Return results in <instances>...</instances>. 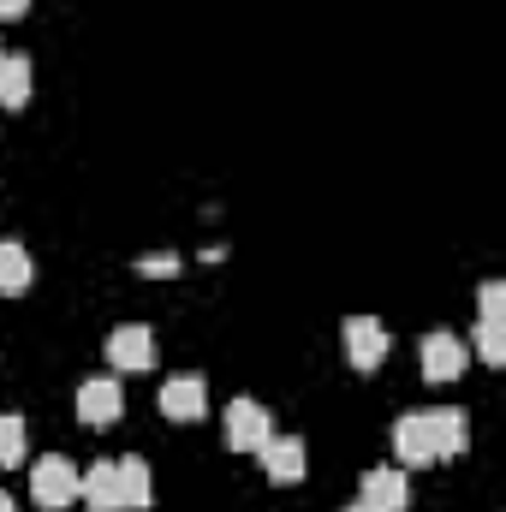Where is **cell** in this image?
<instances>
[{
    "label": "cell",
    "instance_id": "15",
    "mask_svg": "<svg viewBox=\"0 0 506 512\" xmlns=\"http://www.w3.org/2000/svg\"><path fill=\"white\" fill-rule=\"evenodd\" d=\"M30 84H36L30 54H0V108H24L30 102Z\"/></svg>",
    "mask_w": 506,
    "mask_h": 512
},
{
    "label": "cell",
    "instance_id": "20",
    "mask_svg": "<svg viewBox=\"0 0 506 512\" xmlns=\"http://www.w3.org/2000/svg\"><path fill=\"white\" fill-rule=\"evenodd\" d=\"M30 12V0H0V18H24Z\"/></svg>",
    "mask_w": 506,
    "mask_h": 512
},
{
    "label": "cell",
    "instance_id": "6",
    "mask_svg": "<svg viewBox=\"0 0 506 512\" xmlns=\"http://www.w3.org/2000/svg\"><path fill=\"white\" fill-rule=\"evenodd\" d=\"M358 501H364L370 512H405V507H411V483H405V471H399V465H376V471H364Z\"/></svg>",
    "mask_w": 506,
    "mask_h": 512
},
{
    "label": "cell",
    "instance_id": "18",
    "mask_svg": "<svg viewBox=\"0 0 506 512\" xmlns=\"http://www.w3.org/2000/svg\"><path fill=\"white\" fill-rule=\"evenodd\" d=\"M477 322H506V280H483V292H477Z\"/></svg>",
    "mask_w": 506,
    "mask_h": 512
},
{
    "label": "cell",
    "instance_id": "12",
    "mask_svg": "<svg viewBox=\"0 0 506 512\" xmlns=\"http://www.w3.org/2000/svg\"><path fill=\"white\" fill-rule=\"evenodd\" d=\"M393 459L399 465H435V447H429V429H423V411H411V417H399L393 423Z\"/></svg>",
    "mask_w": 506,
    "mask_h": 512
},
{
    "label": "cell",
    "instance_id": "9",
    "mask_svg": "<svg viewBox=\"0 0 506 512\" xmlns=\"http://www.w3.org/2000/svg\"><path fill=\"white\" fill-rule=\"evenodd\" d=\"M108 364H114V370H149V364H155V334H149L143 322H120V328L108 334Z\"/></svg>",
    "mask_w": 506,
    "mask_h": 512
},
{
    "label": "cell",
    "instance_id": "21",
    "mask_svg": "<svg viewBox=\"0 0 506 512\" xmlns=\"http://www.w3.org/2000/svg\"><path fill=\"white\" fill-rule=\"evenodd\" d=\"M0 512H18V507H12V495H6V489H0Z\"/></svg>",
    "mask_w": 506,
    "mask_h": 512
},
{
    "label": "cell",
    "instance_id": "11",
    "mask_svg": "<svg viewBox=\"0 0 506 512\" xmlns=\"http://www.w3.org/2000/svg\"><path fill=\"white\" fill-rule=\"evenodd\" d=\"M78 501L90 512H126L120 501V477H114V459H96L84 477H78Z\"/></svg>",
    "mask_w": 506,
    "mask_h": 512
},
{
    "label": "cell",
    "instance_id": "19",
    "mask_svg": "<svg viewBox=\"0 0 506 512\" xmlns=\"http://www.w3.org/2000/svg\"><path fill=\"white\" fill-rule=\"evenodd\" d=\"M131 268H137V274H149V280H161V274H179V256H137Z\"/></svg>",
    "mask_w": 506,
    "mask_h": 512
},
{
    "label": "cell",
    "instance_id": "17",
    "mask_svg": "<svg viewBox=\"0 0 506 512\" xmlns=\"http://www.w3.org/2000/svg\"><path fill=\"white\" fill-rule=\"evenodd\" d=\"M0 465H24V417L0 411Z\"/></svg>",
    "mask_w": 506,
    "mask_h": 512
},
{
    "label": "cell",
    "instance_id": "2",
    "mask_svg": "<svg viewBox=\"0 0 506 512\" xmlns=\"http://www.w3.org/2000/svg\"><path fill=\"white\" fill-rule=\"evenodd\" d=\"M465 364H471V346L459 340V334H447V328H435V334H423V382H459L465 376Z\"/></svg>",
    "mask_w": 506,
    "mask_h": 512
},
{
    "label": "cell",
    "instance_id": "3",
    "mask_svg": "<svg viewBox=\"0 0 506 512\" xmlns=\"http://www.w3.org/2000/svg\"><path fill=\"white\" fill-rule=\"evenodd\" d=\"M78 423H90V429H108V423H120V411H126V393L114 376H90V382H78Z\"/></svg>",
    "mask_w": 506,
    "mask_h": 512
},
{
    "label": "cell",
    "instance_id": "1",
    "mask_svg": "<svg viewBox=\"0 0 506 512\" xmlns=\"http://www.w3.org/2000/svg\"><path fill=\"white\" fill-rule=\"evenodd\" d=\"M30 495H36V507L42 512L72 507V501H78V465L60 459V453H42L36 471H30Z\"/></svg>",
    "mask_w": 506,
    "mask_h": 512
},
{
    "label": "cell",
    "instance_id": "13",
    "mask_svg": "<svg viewBox=\"0 0 506 512\" xmlns=\"http://www.w3.org/2000/svg\"><path fill=\"white\" fill-rule=\"evenodd\" d=\"M114 477H120V501H126V512H143L149 501H155V477H149V459H137V453L114 459Z\"/></svg>",
    "mask_w": 506,
    "mask_h": 512
},
{
    "label": "cell",
    "instance_id": "22",
    "mask_svg": "<svg viewBox=\"0 0 506 512\" xmlns=\"http://www.w3.org/2000/svg\"><path fill=\"white\" fill-rule=\"evenodd\" d=\"M346 512H370V507H364V501H352V507H346Z\"/></svg>",
    "mask_w": 506,
    "mask_h": 512
},
{
    "label": "cell",
    "instance_id": "4",
    "mask_svg": "<svg viewBox=\"0 0 506 512\" xmlns=\"http://www.w3.org/2000/svg\"><path fill=\"white\" fill-rule=\"evenodd\" d=\"M346 358H352V370H381L387 364V328H381L376 316H346Z\"/></svg>",
    "mask_w": 506,
    "mask_h": 512
},
{
    "label": "cell",
    "instance_id": "14",
    "mask_svg": "<svg viewBox=\"0 0 506 512\" xmlns=\"http://www.w3.org/2000/svg\"><path fill=\"white\" fill-rule=\"evenodd\" d=\"M30 280H36V256L18 239H0V292L18 298V292H30Z\"/></svg>",
    "mask_w": 506,
    "mask_h": 512
},
{
    "label": "cell",
    "instance_id": "16",
    "mask_svg": "<svg viewBox=\"0 0 506 512\" xmlns=\"http://www.w3.org/2000/svg\"><path fill=\"white\" fill-rule=\"evenodd\" d=\"M471 346H477V358H483V364H506V322H477Z\"/></svg>",
    "mask_w": 506,
    "mask_h": 512
},
{
    "label": "cell",
    "instance_id": "5",
    "mask_svg": "<svg viewBox=\"0 0 506 512\" xmlns=\"http://www.w3.org/2000/svg\"><path fill=\"white\" fill-rule=\"evenodd\" d=\"M423 429H429L435 459H459V453L471 447V417H465L459 405H435V411H423Z\"/></svg>",
    "mask_w": 506,
    "mask_h": 512
},
{
    "label": "cell",
    "instance_id": "10",
    "mask_svg": "<svg viewBox=\"0 0 506 512\" xmlns=\"http://www.w3.org/2000/svg\"><path fill=\"white\" fill-rule=\"evenodd\" d=\"M256 459H262L268 483H298V477H304V441H298V435H268V441L256 447Z\"/></svg>",
    "mask_w": 506,
    "mask_h": 512
},
{
    "label": "cell",
    "instance_id": "7",
    "mask_svg": "<svg viewBox=\"0 0 506 512\" xmlns=\"http://www.w3.org/2000/svg\"><path fill=\"white\" fill-rule=\"evenodd\" d=\"M209 411V382L203 376H167L161 382V417L167 423H197Z\"/></svg>",
    "mask_w": 506,
    "mask_h": 512
},
{
    "label": "cell",
    "instance_id": "8",
    "mask_svg": "<svg viewBox=\"0 0 506 512\" xmlns=\"http://www.w3.org/2000/svg\"><path fill=\"white\" fill-rule=\"evenodd\" d=\"M268 435H274V417H268V405H256V399H233V405H227V447L256 453Z\"/></svg>",
    "mask_w": 506,
    "mask_h": 512
}]
</instances>
